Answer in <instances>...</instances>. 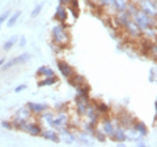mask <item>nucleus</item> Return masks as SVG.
I'll return each mask as SVG.
<instances>
[{
	"instance_id": "23",
	"label": "nucleus",
	"mask_w": 157,
	"mask_h": 147,
	"mask_svg": "<svg viewBox=\"0 0 157 147\" xmlns=\"http://www.w3.org/2000/svg\"><path fill=\"white\" fill-rule=\"evenodd\" d=\"M43 6H45V3H39V4H37V7L33 9L32 11V14L30 16L34 18V17H37L39 13H41V11H42V8H43Z\"/></svg>"
},
{
	"instance_id": "1",
	"label": "nucleus",
	"mask_w": 157,
	"mask_h": 147,
	"mask_svg": "<svg viewBox=\"0 0 157 147\" xmlns=\"http://www.w3.org/2000/svg\"><path fill=\"white\" fill-rule=\"evenodd\" d=\"M52 40L59 47H66L68 45L70 36H68L66 26L63 24H59V25L52 28Z\"/></svg>"
},
{
	"instance_id": "24",
	"label": "nucleus",
	"mask_w": 157,
	"mask_h": 147,
	"mask_svg": "<svg viewBox=\"0 0 157 147\" xmlns=\"http://www.w3.org/2000/svg\"><path fill=\"white\" fill-rule=\"evenodd\" d=\"M9 14H11V12H9V11H6V12H3L2 14H0V29H2V25L6 22V20H8Z\"/></svg>"
},
{
	"instance_id": "18",
	"label": "nucleus",
	"mask_w": 157,
	"mask_h": 147,
	"mask_svg": "<svg viewBox=\"0 0 157 147\" xmlns=\"http://www.w3.org/2000/svg\"><path fill=\"white\" fill-rule=\"evenodd\" d=\"M131 121H132V118H131V116L128 113H124V114H121L119 116V124L122 126L130 127L131 126Z\"/></svg>"
},
{
	"instance_id": "4",
	"label": "nucleus",
	"mask_w": 157,
	"mask_h": 147,
	"mask_svg": "<svg viewBox=\"0 0 157 147\" xmlns=\"http://www.w3.org/2000/svg\"><path fill=\"white\" fill-rule=\"evenodd\" d=\"M140 9L148 16L156 18V13H157L156 0H140Z\"/></svg>"
},
{
	"instance_id": "7",
	"label": "nucleus",
	"mask_w": 157,
	"mask_h": 147,
	"mask_svg": "<svg viewBox=\"0 0 157 147\" xmlns=\"http://www.w3.org/2000/svg\"><path fill=\"white\" fill-rule=\"evenodd\" d=\"M123 26L126 28L127 33H128L131 37H140L141 33H143V32H141V29L136 25V22L134 20H128Z\"/></svg>"
},
{
	"instance_id": "31",
	"label": "nucleus",
	"mask_w": 157,
	"mask_h": 147,
	"mask_svg": "<svg viewBox=\"0 0 157 147\" xmlns=\"http://www.w3.org/2000/svg\"><path fill=\"white\" fill-rule=\"evenodd\" d=\"M25 89H26V84H21V85H18V87L14 88V92H16V93H20V92H22Z\"/></svg>"
},
{
	"instance_id": "19",
	"label": "nucleus",
	"mask_w": 157,
	"mask_h": 147,
	"mask_svg": "<svg viewBox=\"0 0 157 147\" xmlns=\"http://www.w3.org/2000/svg\"><path fill=\"white\" fill-rule=\"evenodd\" d=\"M43 138L45 139H48V141H52V142H59V135L58 133H55L54 130H47L43 133Z\"/></svg>"
},
{
	"instance_id": "12",
	"label": "nucleus",
	"mask_w": 157,
	"mask_h": 147,
	"mask_svg": "<svg viewBox=\"0 0 157 147\" xmlns=\"http://www.w3.org/2000/svg\"><path fill=\"white\" fill-rule=\"evenodd\" d=\"M111 138L117 141V142H121V143H123V142L127 139V137H126V133H124V130L122 129V127H117V129H114V133L111 134Z\"/></svg>"
},
{
	"instance_id": "34",
	"label": "nucleus",
	"mask_w": 157,
	"mask_h": 147,
	"mask_svg": "<svg viewBox=\"0 0 157 147\" xmlns=\"http://www.w3.org/2000/svg\"><path fill=\"white\" fill-rule=\"evenodd\" d=\"M71 0H59V3L62 4V6H68V3H70Z\"/></svg>"
},
{
	"instance_id": "6",
	"label": "nucleus",
	"mask_w": 157,
	"mask_h": 147,
	"mask_svg": "<svg viewBox=\"0 0 157 147\" xmlns=\"http://www.w3.org/2000/svg\"><path fill=\"white\" fill-rule=\"evenodd\" d=\"M76 104H77V113L82 116L85 114L88 106L90 105L89 102V96H76Z\"/></svg>"
},
{
	"instance_id": "5",
	"label": "nucleus",
	"mask_w": 157,
	"mask_h": 147,
	"mask_svg": "<svg viewBox=\"0 0 157 147\" xmlns=\"http://www.w3.org/2000/svg\"><path fill=\"white\" fill-rule=\"evenodd\" d=\"M29 59H30V54L29 53H24L21 54V55H18L16 58H13V59H11L9 62H4V65H3V68L4 70H8V68H11L13 66H17V65H22V63H25L28 62Z\"/></svg>"
},
{
	"instance_id": "15",
	"label": "nucleus",
	"mask_w": 157,
	"mask_h": 147,
	"mask_svg": "<svg viewBox=\"0 0 157 147\" xmlns=\"http://www.w3.org/2000/svg\"><path fill=\"white\" fill-rule=\"evenodd\" d=\"M134 129H135L141 137H145L147 134H148V129H147V126L144 125V122H135Z\"/></svg>"
},
{
	"instance_id": "13",
	"label": "nucleus",
	"mask_w": 157,
	"mask_h": 147,
	"mask_svg": "<svg viewBox=\"0 0 157 147\" xmlns=\"http://www.w3.org/2000/svg\"><path fill=\"white\" fill-rule=\"evenodd\" d=\"M102 129H104V133L106 135H111L113 133H114V125H113L111 120L105 118L104 121H102Z\"/></svg>"
},
{
	"instance_id": "32",
	"label": "nucleus",
	"mask_w": 157,
	"mask_h": 147,
	"mask_svg": "<svg viewBox=\"0 0 157 147\" xmlns=\"http://www.w3.org/2000/svg\"><path fill=\"white\" fill-rule=\"evenodd\" d=\"M43 118H45V121H47L48 124H51V121H52V114L51 113H46V114H43Z\"/></svg>"
},
{
	"instance_id": "9",
	"label": "nucleus",
	"mask_w": 157,
	"mask_h": 147,
	"mask_svg": "<svg viewBox=\"0 0 157 147\" xmlns=\"http://www.w3.org/2000/svg\"><path fill=\"white\" fill-rule=\"evenodd\" d=\"M28 109L30 110V113H43L45 110L48 109V105L47 104H43V102H29L28 104Z\"/></svg>"
},
{
	"instance_id": "21",
	"label": "nucleus",
	"mask_w": 157,
	"mask_h": 147,
	"mask_svg": "<svg viewBox=\"0 0 157 147\" xmlns=\"http://www.w3.org/2000/svg\"><path fill=\"white\" fill-rule=\"evenodd\" d=\"M20 16H21V11H17L16 13H13L11 17H8L7 26H8V28H12V26L16 25V22H17V20H18V17H20Z\"/></svg>"
},
{
	"instance_id": "29",
	"label": "nucleus",
	"mask_w": 157,
	"mask_h": 147,
	"mask_svg": "<svg viewBox=\"0 0 157 147\" xmlns=\"http://www.w3.org/2000/svg\"><path fill=\"white\" fill-rule=\"evenodd\" d=\"M100 6H102V7H110V6H113V0H100Z\"/></svg>"
},
{
	"instance_id": "27",
	"label": "nucleus",
	"mask_w": 157,
	"mask_h": 147,
	"mask_svg": "<svg viewBox=\"0 0 157 147\" xmlns=\"http://www.w3.org/2000/svg\"><path fill=\"white\" fill-rule=\"evenodd\" d=\"M156 80V68H151L149 71V81L153 83Z\"/></svg>"
},
{
	"instance_id": "2",
	"label": "nucleus",
	"mask_w": 157,
	"mask_h": 147,
	"mask_svg": "<svg viewBox=\"0 0 157 147\" xmlns=\"http://www.w3.org/2000/svg\"><path fill=\"white\" fill-rule=\"evenodd\" d=\"M132 17H134V21L136 22V25L141 29V32H144L149 28H155V20H152V17L144 13L141 9H137L132 14Z\"/></svg>"
},
{
	"instance_id": "20",
	"label": "nucleus",
	"mask_w": 157,
	"mask_h": 147,
	"mask_svg": "<svg viewBox=\"0 0 157 147\" xmlns=\"http://www.w3.org/2000/svg\"><path fill=\"white\" fill-rule=\"evenodd\" d=\"M76 139L80 142V143H84V145H92L93 141L90 138V134L84 133V134H78V137H76Z\"/></svg>"
},
{
	"instance_id": "28",
	"label": "nucleus",
	"mask_w": 157,
	"mask_h": 147,
	"mask_svg": "<svg viewBox=\"0 0 157 147\" xmlns=\"http://www.w3.org/2000/svg\"><path fill=\"white\" fill-rule=\"evenodd\" d=\"M42 75H45V76H54V75H55V72H54V71L51 70L50 67H46V68H45V71H43V74H42Z\"/></svg>"
},
{
	"instance_id": "16",
	"label": "nucleus",
	"mask_w": 157,
	"mask_h": 147,
	"mask_svg": "<svg viewBox=\"0 0 157 147\" xmlns=\"http://www.w3.org/2000/svg\"><path fill=\"white\" fill-rule=\"evenodd\" d=\"M113 7L118 12H124L127 9V3H126V0H113Z\"/></svg>"
},
{
	"instance_id": "35",
	"label": "nucleus",
	"mask_w": 157,
	"mask_h": 147,
	"mask_svg": "<svg viewBox=\"0 0 157 147\" xmlns=\"http://www.w3.org/2000/svg\"><path fill=\"white\" fill-rule=\"evenodd\" d=\"M4 62H6V58H2V59H0V66H3Z\"/></svg>"
},
{
	"instance_id": "25",
	"label": "nucleus",
	"mask_w": 157,
	"mask_h": 147,
	"mask_svg": "<svg viewBox=\"0 0 157 147\" xmlns=\"http://www.w3.org/2000/svg\"><path fill=\"white\" fill-rule=\"evenodd\" d=\"M97 112L98 113H107V112H109V108H107V105L100 102V104L97 105Z\"/></svg>"
},
{
	"instance_id": "14",
	"label": "nucleus",
	"mask_w": 157,
	"mask_h": 147,
	"mask_svg": "<svg viewBox=\"0 0 157 147\" xmlns=\"http://www.w3.org/2000/svg\"><path fill=\"white\" fill-rule=\"evenodd\" d=\"M70 79V83H71V85H73V87H80V85H84V83H85V80H84V77L82 76H80V75H72L71 77H68Z\"/></svg>"
},
{
	"instance_id": "3",
	"label": "nucleus",
	"mask_w": 157,
	"mask_h": 147,
	"mask_svg": "<svg viewBox=\"0 0 157 147\" xmlns=\"http://www.w3.org/2000/svg\"><path fill=\"white\" fill-rule=\"evenodd\" d=\"M30 110L28 109V106H24V108H20V109L16 112V116H14V121L12 122L13 127L18 129V126L22 124V122H26L29 118H30Z\"/></svg>"
},
{
	"instance_id": "33",
	"label": "nucleus",
	"mask_w": 157,
	"mask_h": 147,
	"mask_svg": "<svg viewBox=\"0 0 157 147\" xmlns=\"http://www.w3.org/2000/svg\"><path fill=\"white\" fill-rule=\"evenodd\" d=\"M25 45H26V38L25 37H21V38H20V46L24 47Z\"/></svg>"
},
{
	"instance_id": "11",
	"label": "nucleus",
	"mask_w": 157,
	"mask_h": 147,
	"mask_svg": "<svg viewBox=\"0 0 157 147\" xmlns=\"http://www.w3.org/2000/svg\"><path fill=\"white\" fill-rule=\"evenodd\" d=\"M67 17H68V12L64 6H62V4H59L56 7V12H55V20H58L60 24L66 22L67 21Z\"/></svg>"
},
{
	"instance_id": "30",
	"label": "nucleus",
	"mask_w": 157,
	"mask_h": 147,
	"mask_svg": "<svg viewBox=\"0 0 157 147\" xmlns=\"http://www.w3.org/2000/svg\"><path fill=\"white\" fill-rule=\"evenodd\" d=\"M2 126L4 127V129H8V130L13 129V125L11 124V122H8V121H3V122H2Z\"/></svg>"
},
{
	"instance_id": "26",
	"label": "nucleus",
	"mask_w": 157,
	"mask_h": 147,
	"mask_svg": "<svg viewBox=\"0 0 157 147\" xmlns=\"http://www.w3.org/2000/svg\"><path fill=\"white\" fill-rule=\"evenodd\" d=\"M94 134H96V138L100 141V142H105L106 141V137H105V133H102V131H94Z\"/></svg>"
},
{
	"instance_id": "22",
	"label": "nucleus",
	"mask_w": 157,
	"mask_h": 147,
	"mask_svg": "<svg viewBox=\"0 0 157 147\" xmlns=\"http://www.w3.org/2000/svg\"><path fill=\"white\" fill-rule=\"evenodd\" d=\"M17 41H18V37H17V36L11 37V38H9V40H8L6 43H4V46H3V47H4V50H6V51L11 50V49H12V47L17 43Z\"/></svg>"
},
{
	"instance_id": "17",
	"label": "nucleus",
	"mask_w": 157,
	"mask_h": 147,
	"mask_svg": "<svg viewBox=\"0 0 157 147\" xmlns=\"http://www.w3.org/2000/svg\"><path fill=\"white\" fill-rule=\"evenodd\" d=\"M55 83H58V79L55 77V75L54 76H46V79H43L38 83L39 87H46V85H54Z\"/></svg>"
},
{
	"instance_id": "8",
	"label": "nucleus",
	"mask_w": 157,
	"mask_h": 147,
	"mask_svg": "<svg viewBox=\"0 0 157 147\" xmlns=\"http://www.w3.org/2000/svg\"><path fill=\"white\" fill-rule=\"evenodd\" d=\"M51 126L54 127H58V129H62V127H67L68 126V116L64 113H60L58 114L56 118H52L51 121Z\"/></svg>"
},
{
	"instance_id": "10",
	"label": "nucleus",
	"mask_w": 157,
	"mask_h": 147,
	"mask_svg": "<svg viewBox=\"0 0 157 147\" xmlns=\"http://www.w3.org/2000/svg\"><path fill=\"white\" fill-rule=\"evenodd\" d=\"M58 68H59V71H60V74L64 77H71L72 75H73V70H72V67L68 65L67 62H64V61H59L58 62Z\"/></svg>"
}]
</instances>
